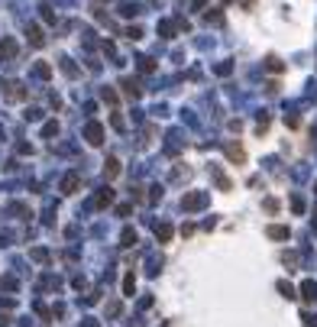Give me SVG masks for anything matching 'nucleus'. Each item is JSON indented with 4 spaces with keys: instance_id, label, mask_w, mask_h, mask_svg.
Segmentation results:
<instances>
[{
    "instance_id": "1",
    "label": "nucleus",
    "mask_w": 317,
    "mask_h": 327,
    "mask_svg": "<svg viewBox=\"0 0 317 327\" xmlns=\"http://www.w3.org/2000/svg\"><path fill=\"white\" fill-rule=\"evenodd\" d=\"M100 136H104V130H100L98 124H91V126H88V140H91L94 146H98V142H100Z\"/></svg>"
},
{
    "instance_id": "2",
    "label": "nucleus",
    "mask_w": 317,
    "mask_h": 327,
    "mask_svg": "<svg viewBox=\"0 0 317 327\" xmlns=\"http://www.w3.org/2000/svg\"><path fill=\"white\" fill-rule=\"evenodd\" d=\"M268 236L272 240H288V227H268Z\"/></svg>"
},
{
    "instance_id": "3",
    "label": "nucleus",
    "mask_w": 317,
    "mask_h": 327,
    "mask_svg": "<svg viewBox=\"0 0 317 327\" xmlns=\"http://www.w3.org/2000/svg\"><path fill=\"white\" fill-rule=\"evenodd\" d=\"M301 292H304L308 302H314V298H317V285L314 282H304V285H301Z\"/></svg>"
},
{
    "instance_id": "4",
    "label": "nucleus",
    "mask_w": 317,
    "mask_h": 327,
    "mask_svg": "<svg viewBox=\"0 0 317 327\" xmlns=\"http://www.w3.org/2000/svg\"><path fill=\"white\" fill-rule=\"evenodd\" d=\"M62 188H65V192H68V194H72V192H74V188H78V175H68V178H65V182H62Z\"/></svg>"
},
{
    "instance_id": "5",
    "label": "nucleus",
    "mask_w": 317,
    "mask_h": 327,
    "mask_svg": "<svg viewBox=\"0 0 317 327\" xmlns=\"http://www.w3.org/2000/svg\"><path fill=\"white\" fill-rule=\"evenodd\" d=\"M110 201H114V192H110V188L98 194V208H104V204H110Z\"/></svg>"
},
{
    "instance_id": "6",
    "label": "nucleus",
    "mask_w": 317,
    "mask_h": 327,
    "mask_svg": "<svg viewBox=\"0 0 317 327\" xmlns=\"http://www.w3.org/2000/svg\"><path fill=\"white\" fill-rule=\"evenodd\" d=\"M30 39H32V46H42V32H39V26H30Z\"/></svg>"
},
{
    "instance_id": "7",
    "label": "nucleus",
    "mask_w": 317,
    "mask_h": 327,
    "mask_svg": "<svg viewBox=\"0 0 317 327\" xmlns=\"http://www.w3.org/2000/svg\"><path fill=\"white\" fill-rule=\"evenodd\" d=\"M156 234H158V240H168V236H172V227H165V224H162V227H158Z\"/></svg>"
},
{
    "instance_id": "8",
    "label": "nucleus",
    "mask_w": 317,
    "mask_h": 327,
    "mask_svg": "<svg viewBox=\"0 0 317 327\" xmlns=\"http://www.w3.org/2000/svg\"><path fill=\"white\" fill-rule=\"evenodd\" d=\"M226 152H230V159H236V162L243 159V149H236V146H230V149H226Z\"/></svg>"
},
{
    "instance_id": "9",
    "label": "nucleus",
    "mask_w": 317,
    "mask_h": 327,
    "mask_svg": "<svg viewBox=\"0 0 317 327\" xmlns=\"http://www.w3.org/2000/svg\"><path fill=\"white\" fill-rule=\"evenodd\" d=\"M116 172H120V166H116V159H110L107 162V175H116Z\"/></svg>"
},
{
    "instance_id": "10",
    "label": "nucleus",
    "mask_w": 317,
    "mask_h": 327,
    "mask_svg": "<svg viewBox=\"0 0 317 327\" xmlns=\"http://www.w3.org/2000/svg\"><path fill=\"white\" fill-rule=\"evenodd\" d=\"M126 36H130V39H140V36H142V30H136V26H130V30H126Z\"/></svg>"
}]
</instances>
